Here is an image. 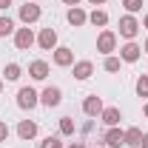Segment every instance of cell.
Returning a JSON list of instances; mask_svg holds the SVG:
<instances>
[{
  "label": "cell",
  "mask_w": 148,
  "mask_h": 148,
  "mask_svg": "<svg viewBox=\"0 0 148 148\" xmlns=\"http://www.w3.org/2000/svg\"><path fill=\"white\" fill-rule=\"evenodd\" d=\"M17 17H20V23H23V26H32V23H37V20L43 17V9L37 6L34 0H26V3L20 6Z\"/></svg>",
  "instance_id": "cell-1"
},
{
  "label": "cell",
  "mask_w": 148,
  "mask_h": 148,
  "mask_svg": "<svg viewBox=\"0 0 148 148\" xmlns=\"http://www.w3.org/2000/svg\"><path fill=\"white\" fill-rule=\"evenodd\" d=\"M140 29L143 26H140V20L134 17V14H123L120 17V37L123 40H134V37L140 34Z\"/></svg>",
  "instance_id": "cell-2"
},
{
  "label": "cell",
  "mask_w": 148,
  "mask_h": 148,
  "mask_svg": "<svg viewBox=\"0 0 148 148\" xmlns=\"http://www.w3.org/2000/svg\"><path fill=\"white\" fill-rule=\"evenodd\" d=\"M37 103H40V94L32 88V86H23L17 91V106L23 111H32V108H37Z\"/></svg>",
  "instance_id": "cell-3"
},
{
  "label": "cell",
  "mask_w": 148,
  "mask_h": 148,
  "mask_svg": "<svg viewBox=\"0 0 148 148\" xmlns=\"http://www.w3.org/2000/svg\"><path fill=\"white\" fill-rule=\"evenodd\" d=\"M114 49H117V34H114L111 29H103V32H100V37H97V51L108 57Z\"/></svg>",
  "instance_id": "cell-4"
},
{
  "label": "cell",
  "mask_w": 148,
  "mask_h": 148,
  "mask_svg": "<svg viewBox=\"0 0 148 148\" xmlns=\"http://www.w3.org/2000/svg\"><path fill=\"white\" fill-rule=\"evenodd\" d=\"M34 43H37V37H34V32H32L29 26H23V29L14 32V46H17V51H29Z\"/></svg>",
  "instance_id": "cell-5"
},
{
  "label": "cell",
  "mask_w": 148,
  "mask_h": 148,
  "mask_svg": "<svg viewBox=\"0 0 148 148\" xmlns=\"http://www.w3.org/2000/svg\"><path fill=\"white\" fill-rule=\"evenodd\" d=\"M103 145H106V148H120V145H125V131L120 128V125L106 128V134H103Z\"/></svg>",
  "instance_id": "cell-6"
},
{
  "label": "cell",
  "mask_w": 148,
  "mask_h": 148,
  "mask_svg": "<svg viewBox=\"0 0 148 148\" xmlns=\"http://www.w3.org/2000/svg\"><path fill=\"white\" fill-rule=\"evenodd\" d=\"M40 103H43L46 108H57V106L63 103V91H60L57 86H46V88L40 91Z\"/></svg>",
  "instance_id": "cell-7"
},
{
  "label": "cell",
  "mask_w": 148,
  "mask_h": 148,
  "mask_svg": "<svg viewBox=\"0 0 148 148\" xmlns=\"http://www.w3.org/2000/svg\"><path fill=\"white\" fill-rule=\"evenodd\" d=\"M51 60H54V66H60V69H69V66H74V51L69 46H57L54 51H51Z\"/></svg>",
  "instance_id": "cell-8"
},
{
  "label": "cell",
  "mask_w": 148,
  "mask_h": 148,
  "mask_svg": "<svg viewBox=\"0 0 148 148\" xmlns=\"http://www.w3.org/2000/svg\"><path fill=\"white\" fill-rule=\"evenodd\" d=\"M37 46L43 49V51H54L57 49V32L49 26V29H40V34H37Z\"/></svg>",
  "instance_id": "cell-9"
},
{
  "label": "cell",
  "mask_w": 148,
  "mask_h": 148,
  "mask_svg": "<svg viewBox=\"0 0 148 148\" xmlns=\"http://www.w3.org/2000/svg\"><path fill=\"white\" fill-rule=\"evenodd\" d=\"M140 57H143V46L134 43V40H128V43L120 49V60H123V63H137Z\"/></svg>",
  "instance_id": "cell-10"
},
{
  "label": "cell",
  "mask_w": 148,
  "mask_h": 148,
  "mask_svg": "<svg viewBox=\"0 0 148 148\" xmlns=\"http://www.w3.org/2000/svg\"><path fill=\"white\" fill-rule=\"evenodd\" d=\"M83 114H86V117H100V114H103V100H100V97H97V94H88V97H86V100H83Z\"/></svg>",
  "instance_id": "cell-11"
},
{
  "label": "cell",
  "mask_w": 148,
  "mask_h": 148,
  "mask_svg": "<svg viewBox=\"0 0 148 148\" xmlns=\"http://www.w3.org/2000/svg\"><path fill=\"white\" fill-rule=\"evenodd\" d=\"M17 137L23 140V143H32L37 137V123L34 120H20V125H17Z\"/></svg>",
  "instance_id": "cell-12"
},
{
  "label": "cell",
  "mask_w": 148,
  "mask_h": 148,
  "mask_svg": "<svg viewBox=\"0 0 148 148\" xmlns=\"http://www.w3.org/2000/svg\"><path fill=\"white\" fill-rule=\"evenodd\" d=\"M66 20L71 23L74 29H80V26H86V23H88V14H86V12H83L80 6H71V9L66 12Z\"/></svg>",
  "instance_id": "cell-13"
},
{
  "label": "cell",
  "mask_w": 148,
  "mask_h": 148,
  "mask_svg": "<svg viewBox=\"0 0 148 148\" xmlns=\"http://www.w3.org/2000/svg\"><path fill=\"white\" fill-rule=\"evenodd\" d=\"M100 120L106 123V128H111V125H120V120H123V111L117 108V106H111V108H103Z\"/></svg>",
  "instance_id": "cell-14"
},
{
  "label": "cell",
  "mask_w": 148,
  "mask_h": 148,
  "mask_svg": "<svg viewBox=\"0 0 148 148\" xmlns=\"http://www.w3.org/2000/svg\"><path fill=\"white\" fill-rule=\"evenodd\" d=\"M29 74H32V80H46L49 77V63L46 60H32L29 63Z\"/></svg>",
  "instance_id": "cell-15"
},
{
  "label": "cell",
  "mask_w": 148,
  "mask_h": 148,
  "mask_svg": "<svg viewBox=\"0 0 148 148\" xmlns=\"http://www.w3.org/2000/svg\"><path fill=\"white\" fill-rule=\"evenodd\" d=\"M91 74H94V63L91 60H77V63H74V77H77V80H88Z\"/></svg>",
  "instance_id": "cell-16"
},
{
  "label": "cell",
  "mask_w": 148,
  "mask_h": 148,
  "mask_svg": "<svg viewBox=\"0 0 148 148\" xmlns=\"http://www.w3.org/2000/svg\"><path fill=\"white\" fill-rule=\"evenodd\" d=\"M140 143H143V128H125V145L131 148H140Z\"/></svg>",
  "instance_id": "cell-17"
},
{
  "label": "cell",
  "mask_w": 148,
  "mask_h": 148,
  "mask_svg": "<svg viewBox=\"0 0 148 148\" xmlns=\"http://www.w3.org/2000/svg\"><path fill=\"white\" fill-rule=\"evenodd\" d=\"M88 23H91V26H100V29H103V26H108V12L94 9L91 14H88Z\"/></svg>",
  "instance_id": "cell-18"
},
{
  "label": "cell",
  "mask_w": 148,
  "mask_h": 148,
  "mask_svg": "<svg viewBox=\"0 0 148 148\" xmlns=\"http://www.w3.org/2000/svg\"><path fill=\"white\" fill-rule=\"evenodd\" d=\"M74 131H77V125L71 117H60V137H71Z\"/></svg>",
  "instance_id": "cell-19"
},
{
  "label": "cell",
  "mask_w": 148,
  "mask_h": 148,
  "mask_svg": "<svg viewBox=\"0 0 148 148\" xmlns=\"http://www.w3.org/2000/svg\"><path fill=\"white\" fill-rule=\"evenodd\" d=\"M20 74H23V69H20L17 63H9V66L3 69V77H6L9 83H14V80H20Z\"/></svg>",
  "instance_id": "cell-20"
},
{
  "label": "cell",
  "mask_w": 148,
  "mask_h": 148,
  "mask_svg": "<svg viewBox=\"0 0 148 148\" xmlns=\"http://www.w3.org/2000/svg\"><path fill=\"white\" fill-rule=\"evenodd\" d=\"M17 29H14V20L12 17H0V37H9V34H14Z\"/></svg>",
  "instance_id": "cell-21"
},
{
  "label": "cell",
  "mask_w": 148,
  "mask_h": 148,
  "mask_svg": "<svg viewBox=\"0 0 148 148\" xmlns=\"http://www.w3.org/2000/svg\"><path fill=\"white\" fill-rule=\"evenodd\" d=\"M120 63H123L120 57L108 54V57H106V63H103V69H106V71H108V74H117V71H120Z\"/></svg>",
  "instance_id": "cell-22"
},
{
  "label": "cell",
  "mask_w": 148,
  "mask_h": 148,
  "mask_svg": "<svg viewBox=\"0 0 148 148\" xmlns=\"http://www.w3.org/2000/svg\"><path fill=\"white\" fill-rule=\"evenodd\" d=\"M134 88H137V94H140V97H148V74H143V77H137Z\"/></svg>",
  "instance_id": "cell-23"
},
{
  "label": "cell",
  "mask_w": 148,
  "mask_h": 148,
  "mask_svg": "<svg viewBox=\"0 0 148 148\" xmlns=\"http://www.w3.org/2000/svg\"><path fill=\"white\" fill-rule=\"evenodd\" d=\"M123 6H125V12H128V14H137V12H143V6H145V3H143V0H123Z\"/></svg>",
  "instance_id": "cell-24"
},
{
  "label": "cell",
  "mask_w": 148,
  "mask_h": 148,
  "mask_svg": "<svg viewBox=\"0 0 148 148\" xmlns=\"http://www.w3.org/2000/svg\"><path fill=\"white\" fill-rule=\"evenodd\" d=\"M40 148H63V140H60V137H46V140L40 143Z\"/></svg>",
  "instance_id": "cell-25"
},
{
  "label": "cell",
  "mask_w": 148,
  "mask_h": 148,
  "mask_svg": "<svg viewBox=\"0 0 148 148\" xmlns=\"http://www.w3.org/2000/svg\"><path fill=\"white\" fill-rule=\"evenodd\" d=\"M6 140H9V125L0 123V143H6Z\"/></svg>",
  "instance_id": "cell-26"
},
{
  "label": "cell",
  "mask_w": 148,
  "mask_h": 148,
  "mask_svg": "<svg viewBox=\"0 0 148 148\" xmlns=\"http://www.w3.org/2000/svg\"><path fill=\"white\" fill-rule=\"evenodd\" d=\"M91 131H94V123H91V120H88V123H83V134H91Z\"/></svg>",
  "instance_id": "cell-27"
},
{
  "label": "cell",
  "mask_w": 148,
  "mask_h": 148,
  "mask_svg": "<svg viewBox=\"0 0 148 148\" xmlns=\"http://www.w3.org/2000/svg\"><path fill=\"white\" fill-rule=\"evenodd\" d=\"M9 6H12V0H0V12H6Z\"/></svg>",
  "instance_id": "cell-28"
},
{
  "label": "cell",
  "mask_w": 148,
  "mask_h": 148,
  "mask_svg": "<svg viewBox=\"0 0 148 148\" xmlns=\"http://www.w3.org/2000/svg\"><path fill=\"white\" fill-rule=\"evenodd\" d=\"M63 3H66L69 9H71V6H80V0H63Z\"/></svg>",
  "instance_id": "cell-29"
},
{
  "label": "cell",
  "mask_w": 148,
  "mask_h": 148,
  "mask_svg": "<svg viewBox=\"0 0 148 148\" xmlns=\"http://www.w3.org/2000/svg\"><path fill=\"white\" fill-rule=\"evenodd\" d=\"M140 148H148V134H143V143H140Z\"/></svg>",
  "instance_id": "cell-30"
},
{
  "label": "cell",
  "mask_w": 148,
  "mask_h": 148,
  "mask_svg": "<svg viewBox=\"0 0 148 148\" xmlns=\"http://www.w3.org/2000/svg\"><path fill=\"white\" fill-rule=\"evenodd\" d=\"M69 148H88V145H86V143H71Z\"/></svg>",
  "instance_id": "cell-31"
},
{
  "label": "cell",
  "mask_w": 148,
  "mask_h": 148,
  "mask_svg": "<svg viewBox=\"0 0 148 148\" xmlns=\"http://www.w3.org/2000/svg\"><path fill=\"white\" fill-rule=\"evenodd\" d=\"M88 3H91V6H103L106 0H88Z\"/></svg>",
  "instance_id": "cell-32"
},
{
  "label": "cell",
  "mask_w": 148,
  "mask_h": 148,
  "mask_svg": "<svg viewBox=\"0 0 148 148\" xmlns=\"http://www.w3.org/2000/svg\"><path fill=\"white\" fill-rule=\"evenodd\" d=\"M140 26H143V29H148V14L143 17V23H140Z\"/></svg>",
  "instance_id": "cell-33"
},
{
  "label": "cell",
  "mask_w": 148,
  "mask_h": 148,
  "mask_svg": "<svg viewBox=\"0 0 148 148\" xmlns=\"http://www.w3.org/2000/svg\"><path fill=\"white\" fill-rule=\"evenodd\" d=\"M143 51H145V54H148V40H145V43H143Z\"/></svg>",
  "instance_id": "cell-34"
},
{
  "label": "cell",
  "mask_w": 148,
  "mask_h": 148,
  "mask_svg": "<svg viewBox=\"0 0 148 148\" xmlns=\"http://www.w3.org/2000/svg\"><path fill=\"white\" fill-rule=\"evenodd\" d=\"M143 114H145V120H148V103H145V108H143Z\"/></svg>",
  "instance_id": "cell-35"
},
{
  "label": "cell",
  "mask_w": 148,
  "mask_h": 148,
  "mask_svg": "<svg viewBox=\"0 0 148 148\" xmlns=\"http://www.w3.org/2000/svg\"><path fill=\"white\" fill-rule=\"evenodd\" d=\"M0 94H3V77H0Z\"/></svg>",
  "instance_id": "cell-36"
},
{
  "label": "cell",
  "mask_w": 148,
  "mask_h": 148,
  "mask_svg": "<svg viewBox=\"0 0 148 148\" xmlns=\"http://www.w3.org/2000/svg\"><path fill=\"white\" fill-rule=\"evenodd\" d=\"M94 148H106V145H94Z\"/></svg>",
  "instance_id": "cell-37"
},
{
  "label": "cell",
  "mask_w": 148,
  "mask_h": 148,
  "mask_svg": "<svg viewBox=\"0 0 148 148\" xmlns=\"http://www.w3.org/2000/svg\"><path fill=\"white\" fill-rule=\"evenodd\" d=\"M34 3H40V0H34Z\"/></svg>",
  "instance_id": "cell-38"
}]
</instances>
